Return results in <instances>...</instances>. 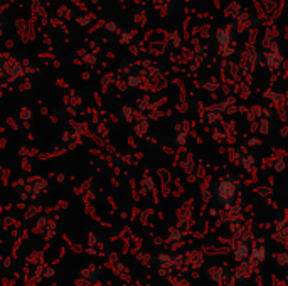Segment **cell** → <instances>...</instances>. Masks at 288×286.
Wrapping results in <instances>:
<instances>
[{
  "label": "cell",
  "instance_id": "1",
  "mask_svg": "<svg viewBox=\"0 0 288 286\" xmlns=\"http://www.w3.org/2000/svg\"><path fill=\"white\" fill-rule=\"evenodd\" d=\"M14 189L17 195L27 204H34L37 199H41L44 193L49 189V184L44 177H29V179H19L14 184Z\"/></svg>",
  "mask_w": 288,
  "mask_h": 286
},
{
  "label": "cell",
  "instance_id": "2",
  "mask_svg": "<svg viewBox=\"0 0 288 286\" xmlns=\"http://www.w3.org/2000/svg\"><path fill=\"white\" fill-rule=\"evenodd\" d=\"M30 231L44 241H51L57 232V222H56V219L51 217V215H39V217L34 221Z\"/></svg>",
  "mask_w": 288,
  "mask_h": 286
},
{
  "label": "cell",
  "instance_id": "3",
  "mask_svg": "<svg viewBox=\"0 0 288 286\" xmlns=\"http://www.w3.org/2000/svg\"><path fill=\"white\" fill-rule=\"evenodd\" d=\"M238 193V189H236V184L233 182V179H224L219 182L218 189H216V195H218V202L223 205H231L234 197Z\"/></svg>",
  "mask_w": 288,
  "mask_h": 286
},
{
  "label": "cell",
  "instance_id": "4",
  "mask_svg": "<svg viewBox=\"0 0 288 286\" xmlns=\"http://www.w3.org/2000/svg\"><path fill=\"white\" fill-rule=\"evenodd\" d=\"M106 266H108V270L112 271V275L115 278H118L122 281L130 280V271H128V268L125 266V263L118 258L117 253H112L106 256Z\"/></svg>",
  "mask_w": 288,
  "mask_h": 286
},
{
  "label": "cell",
  "instance_id": "5",
  "mask_svg": "<svg viewBox=\"0 0 288 286\" xmlns=\"http://www.w3.org/2000/svg\"><path fill=\"white\" fill-rule=\"evenodd\" d=\"M83 142V136L78 135L76 131H64L63 136H61V140L57 142L54 152L56 153H61L64 150H69V148H74L78 147L79 143Z\"/></svg>",
  "mask_w": 288,
  "mask_h": 286
},
{
  "label": "cell",
  "instance_id": "6",
  "mask_svg": "<svg viewBox=\"0 0 288 286\" xmlns=\"http://www.w3.org/2000/svg\"><path fill=\"white\" fill-rule=\"evenodd\" d=\"M86 249L88 253L91 254V256H105V239L101 237L98 232L91 231L90 234H88V241H86Z\"/></svg>",
  "mask_w": 288,
  "mask_h": 286
},
{
  "label": "cell",
  "instance_id": "7",
  "mask_svg": "<svg viewBox=\"0 0 288 286\" xmlns=\"http://www.w3.org/2000/svg\"><path fill=\"white\" fill-rule=\"evenodd\" d=\"M100 276H101L100 268H98V266H95V265H90V266L83 268V270L79 271V278L90 281L91 286H96V285L100 283Z\"/></svg>",
  "mask_w": 288,
  "mask_h": 286
},
{
  "label": "cell",
  "instance_id": "8",
  "mask_svg": "<svg viewBox=\"0 0 288 286\" xmlns=\"http://www.w3.org/2000/svg\"><path fill=\"white\" fill-rule=\"evenodd\" d=\"M140 189H142V192H144L145 195H148V193H153V192H155V180H153L152 175L148 174V172H145V174L142 175Z\"/></svg>",
  "mask_w": 288,
  "mask_h": 286
},
{
  "label": "cell",
  "instance_id": "9",
  "mask_svg": "<svg viewBox=\"0 0 288 286\" xmlns=\"http://www.w3.org/2000/svg\"><path fill=\"white\" fill-rule=\"evenodd\" d=\"M19 118H20V121L24 123L25 126H30V125H32V121H34L32 108H30V106H22L20 113H19Z\"/></svg>",
  "mask_w": 288,
  "mask_h": 286
},
{
  "label": "cell",
  "instance_id": "10",
  "mask_svg": "<svg viewBox=\"0 0 288 286\" xmlns=\"http://www.w3.org/2000/svg\"><path fill=\"white\" fill-rule=\"evenodd\" d=\"M27 261H29V265H32V266L42 265V263H44V253H42V251H39V249L30 251L29 256H27Z\"/></svg>",
  "mask_w": 288,
  "mask_h": 286
},
{
  "label": "cell",
  "instance_id": "11",
  "mask_svg": "<svg viewBox=\"0 0 288 286\" xmlns=\"http://www.w3.org/2000/svg\"><path fill=\"white\" fill-rule=\"evenodd\" d=\"M46 270H47L46 263H42V265H37V266H32V280L35 281V283L46 278Z\"/></svg>",
  "mask_w": 288,
  "mask_h": 286
},
{
  "label": "cell",
  "instance_id": "12",
  "mask_svg": "<svg viewBox=\"0 0 288 286\" xmlns=\"http://www.w3.org/2000/svg\"><path fill=\"white\" fill-rule=\"evenodd\" d=\"M41 215V207L37 204H27V209L24 212V217L30 221V219H37Z\"/></svg>",
  "mask_w": 288,
  "mask_h": 286
},
{
  "label": "cell",
  "instance_id": "13",
  "mask_svg": "<svg viewBox=\"0 0 288 286\" xmlns=\"http://www.w3.org/2000/svg\"><path fill=\"white\" fill-rule=\"evenodd\" d=\"M185 140H187V130H182V125H179L175 130V143L184 145Z\"/></svg>",
  "mask_w": 288,
  "mask_h": 286
},
{
  "label": "cell",
  "instance_id": "14",
  "mask_svg": "<svg viewBox=\"0 0 288 286\" xmlns=\"http://www.w3.org/2000/svg\"><path fill=\"white\" fill-rule=\"evenodd\" d=\"M120 116L123 118V120H128V121H132L135 118V108L134 106H125L120 111Z\"/></svg>",
  "mask_w": 288,
  "mask_h": 286
},
{
  "label": "cell",
  "instance_id": "15",
  "mask_svg": "<svg viewBox=\"0 0 288 286\" xmlns=\"http://www.w3.org/2000/svg\"><path fill=\"white\" fill-rule=\"evenodd\" d=\"M218 39H219V42L223 44V46H226V44H231L233 42V37H231V32L229 30H219L218 32Z\"/></svg>",
  "mask_w": 288,
  "mask_h": 286
},
{
  "label": "cell",
  "instance_id": "16",
  "mask_svg": "<svg viewBox=\"0 0 288 286\" xmlns=\"http://www.w3.org/2000/svg\"><path fill=\"white\" fill-rule=\"evenodd\" d=\"M147 128H148V125H147V121H145V120H139L134 125V130H135L137 135H144L145 131H147Z\"/></svg>",
  "mask_w": 288,
  "mask_h": 286
},
{
  "label": "cell",
  "instance_id": "17",
  "mask_svg": "<svg viewBox=\"0 0 288 286\" xmlns=\"http://www.w3.org/2000/svg\"><path fill=\"white\" fill-rule=\"evenodd\" d=\"M3 229H5V231H14V229H17V224H15V221L12 217H5L3 219Z\"/></svg>",
  "mask_w": 288,
  "mask_h": 286
},
{
  "label": "cell",
  "instance_id": "18",
  "mask_svg": "<svg viewBox=\"0 0 288 286\" xmlns=\"http://www.w3.org/2000/svg\"><path fill=\"white\" fill-rule=\"evenodd\" d=\"M265 248H261V246H258V248H255V251H253V258L256 259V261H263L265 259Z\"/></svg>",
  "mask_w": 288,
  "mask_h": 286
},
{
  "label": "cell",
  "instance_id": "19",
  "mask_svg": "<svg viewBox=\"0 0 288 286\" xmlns=\"http://www.w3.org/2000/svg\"><path fill=\"white\" fill-rule=\"evenodd\" d=\"M74 286H91L90 281H86V280H83V278H79L78 276V280H76V283H74Z\"/></svg>",
  "mask_w": 288,
  "mask_h": 286
},
{
  "label": "cell",
  "instance_id": "20",
  "mask_svg": "<svg viewBox=\"0 0 288 286\" xmlns=\"http://www.w3.org/2000/svg\"><path fill=\"white\" fill-rule=\"evenodd\" d=\"M56 275V270L54 268H51V266H47V270H46V278H52V276Z\"/></svg>",
  "mask_w": 288,
  "mask_h": 286
},
{
  "label": "cell",
  "instance_id": "21",
  "mask_svg": "<svg viewBox=\"0 0 288 286\" xmlns=\"http://www.w3.org/2000/svg\"><path fill=\"white\" fill-rule=\"evenodd\" d=\"M10 265H12L10 258H7V259H5V261H3V266H5V268H10Z\"/></svg>",
  "mask_w": 288,
  "mask_h": 286
},
{
  "label": "cell",
  "instance_id": "22",
  "mask_svg": "<svg viewBox=\"0 0 288 286\" xmlns=\"http://www.w3.org/2000/svg\"><path fill=\"white\" fill-rule=\"evenodd\" d=\"M57 182H64V174H57Z\"/></svg>",
  "mask_w": 288,
  "mask_h": 286
}]
</instances>
